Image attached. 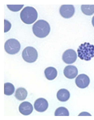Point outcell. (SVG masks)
<instances>
[{
  "label": "cell",
  "instance_id": "obj_4",
  "mask_svg": "<svg viewBox=\"0 0 94 120\" xmlns=\"http://www.w3.org/2000/svg\"><path fill=\"white\" fill-rule=\"evenodd\" d=\"M22 56L24 60L28 63H33L36 61L38 57V53L34 47H26L22 52Z\"/></svg>",
  "mask_w": 94,
  "mask_h": 120
},
{
  "label": "cell",
  "instance_id": "obj_18",
  "mask_svg": "<svg viewBox=\"0 0 94 120\" xmlns=\"http://www.w3.org/2000/svg\"><path fill=\"white\" fill-rule=\"evenodd\" d=\"M7 7L11 11L14 12L19 11L23 7V5H7Z\"/></svg>",
  "mask_w": 94,
  "mask_h": 120
},
{
  "label": "cell",
  "instance_id": "obj_19",
  "mask_svg": "<svg viewBox=\"0 0 94 120\" xmlns=\"http://www.w3.org/2000/svg\"><path fill=\"white\" fill-rule=\"evenodd\" d=\"M4 32H7L11 29V24L6 19L4 20Z\"/></svg>",
  "mask_w": 94,
  "mask_h": 120
},
{
  "label": "cell",
  "instance_id": "obj_12",
  "mask_svg": "<svg viewBox=\"0 0 94 120\" xmlns=\"http://www.w3.org/2000/svg\"><path fill=\"white\" fill-rule=\"evenodd\" d=\"M70 96L69 91L65 89L59 90L57 94L58 99L61 102H66L69 99Z\"/></svg>",
  "mask_w": 94,
  "mask_h": 120
},
{
  "label": "cell",
  "instance_id": "obj_17",
  "mask_svg": "<svg viewBox=\"0 0 94 120\" xmlns=\"http://www.w3.org/2000/svg\"><path fill=\"white\" fill-rule=\"evenodd\" d=\"M69 112L68 110L63 107H59L56 109L55 112V116H69Z\"/></svg>",
  "mask_w": 94,
  "mask_h": 120
},
{
  "label": "cell",
  "instance_id": "obj_6",
  "mask_svg": "<svg viewBox=\"0 0 94 120\" xmlns=\"http://www.w3.org/2000/svg\"><path fill=\"white\" fill-rule=\"evenodd\" d=\"M77 56L76 52L74 50H66L63 54L62 59L65 63L68 64H73L77 60Z\"/></svg>",
  "mask_w": 94,
  "mask_h": 120
},
{
  "label": "cell",
  "instance_id": "obj_11",
  "mask_svg": "<svg viewBox=\"0 0 94 120\" xmlns=\"http://www.w3.org/2000/svg\"><path fill=\"white\" fill-rule=\"evenodd\" d=\"M19 110L20 113L25 116L30 114L33 110V107L30 103L28 102H24L20 105Z\"/></svg>",
  "mask_w": 94,
  "mask_h": 120
},
{
  "label": "cell",
  "instance_id": "obj_8",
  "mask_svg": "<svg viewBox=\"0 0 94 120\" xmlns=\"http://www.w3.org/2000/svg\"><path fill=\"white\" fill-rule=\"evenodd\" d=\"M76 83L77 87L83 89L88 87L90 84V80L88 76L85 74L79 75L76 79Z\"/></svg>",
  "mask_w": 94,
  "mask_h": 120
},
{
  "label": "cell",
  "instance_id": "obj_15",
  "mask_svg": "<svg viewBox=\"0 0 94 120\" xmlns=\"http://www.w3.org/2000/svg\"><path fill=\"white\" fill-rule=\"evenodd\" d=\"M81 10L84 14L91 15L94 13V5H83L81 6Z\"/></svg>",
  "mask_w": 94,
  "mask_h": 120
},
{
  "label": "cell",
  "instance_id": "obj_3",
  "mask_svg": "<svg viewBox=\"0 0 94 120\" xmlns=\"http://www.w3.org/2000/svg\"><path fill=\"white\" fill-rule=\"evenodd\" d=\"M37 17L38 13L36 9L29 6L25 7L20 13L21 20L27 24L33 23L37 20Z\"/></svg>",
  "mask_w": 94,
  "mask_h": 120
},
{
  "label": "cell",
  "instance_id": "obj_9",
  "mask_svg": "<svg viewBox=\"0 0 94 120\" xmlns=\"http://www.w3.org/2000/svg\"><path fill=\"white\" fill-rule=\"evenodd\" d=\"M34 108L36 111L39 112H43L47 109L48 103L46 99L43 98L38 99L35 101Z\"/></svg>",
  "mask_w": 94,
  "mask_h": 120
},
{
  "label": "cell",
  "instance_id": "obj_14",
  "mask_svg": "<svg viewBox=\"0 0 94 120\" xmlns=\"http://www.w3.org/2000/svg\"><path fill=\"white\" fill-rule=\"evenodd\" d=\"M27 94V90L24 88L21 87L16 90L15 96L17 99L20 101H23L26 98Z\"/></svg>",
  "mask_w": 94,
  "mask_h": 120
},
{
  "label": "cell",
  "instance_id": "obj_13",
  "mask_svg": "<svg viewBox=\"0 0 94 120\" xmlns=\"http://www.w3.org/2000/svg\"><path fill=\"white\" fill-rule=\"evenodd\" d=\"M46 78L49 80H52L56 78L57 75V71L54 68L50 67L47 68L44 71Z\"/></svg>",
  "mask_w": 94,
  "mask_h": 120
},
{
  "label": "cell",
  "instance_id": "obj_16",
  "mask_svg": "<svg viewBox=\"0 0 94 120\" xmlns=\"http://www.w3.org/2000/svg\"><path fill=\"white\" fill-rule=\"evenodd\" d=\"M15 87L10 82H7L4 85V94L7 96L12 95L14 93Z\"/></svg>",
  "mask_w": 94,
  "mask_h": 120
},
{
  "label": "cell",
  "instance_id": "obj_5",
  "mask_svg": "<svg viewBox=\"0 0 94 120\" xmlns=\"http://www.w3.org/2000/svg\"><path fill=\"white\" fill-rule=\"evenodd\" d=\"M4 48L7 53L15 54L19 52L21 49V45L19 42L15 39H10L5 43Z\"/></svg>",
  "mask_w": 94,
  "mask_h": 120
},
{
  "label": "cell",
  "instance_id": "obj_10",
  "mask_svg": "<svg viewBox=\"0 0 94 120\" xmlns=\"http://www.w3.org/2000/svg\"><path fill=\"white\" fill-rule=\"evenodd\" d=\"M64 74L65 77L69 79H73L76 77L78 74L77 68L73 65L66 66L64 70Z\"/></svg>",
  "mask_w": 94,
  "mask_h": 120
},
{
  "label": "cell",
  "instance_id": "obj_2",
  "mask_svg": "<svg viewBox=\"0 0 94 120\" xmlns=\"http://www.w3.org/2000/svg\"><path fill=\"white\" fill-rule=\"evenodd\" d=\"M79 57L86 61L90 60L94 57V45L89 42L82 44L77 50Z\"/></svg>",
  "mask_w": 94,
  "mask_h": 120
},
{
  "label": "cell",
  "instance_id": "obj_7",
  "mask_svg": "<svg viewBox=\"0 0 94 120\" xmlns=\"http://www.w3.org/2000/svg\"><path fill=\"white\" fill-rule=\"evenodd\" d=\"M75 12V8L73 5H63L60 7V14L65 18H71Z\"/></svg>",
  "mask_w": 94,
  "mask_h": 120
},
{
  "label": "cell",
  "instance_id": "obj_1",
  "mask_svg": "<svg viewBox=\"0 0 94 120\" xmlns=\"http://www.w3.org/2000/svg\"><path fill=\"white\" fill-rule=\"evenodd\" d=\"M33 31L36 37L40 38H44L49 34L51 27L47 21L44 20H39L33 24Z\"/></svg>",
  "mask_w": 94,
  "mask_h": 120
},
{
  "label": "cell",
  "instance_id": "obj_20",
  "mask_svg": "<svg viewBox=\"0 0 94 120\" xmlns=\"http://www.w3.org/2000/svg\"><path fill=\"white\" fill-rule=\"evenodd\" d=\"M92 24L94 27V17H93L92 20Z\"/></svg>",
  "mask_w": 94,
  "mask_h": 120
}]
</instances>
